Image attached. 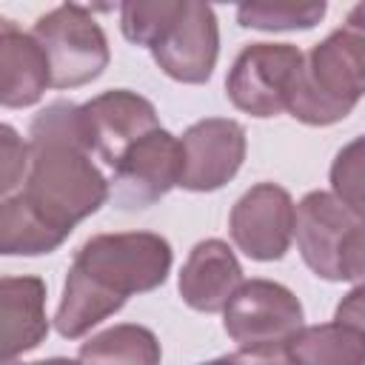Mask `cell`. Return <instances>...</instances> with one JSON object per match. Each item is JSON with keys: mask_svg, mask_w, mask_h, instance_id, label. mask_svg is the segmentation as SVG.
Returning a JSON list of instances; mask_svg holds the SVG:
<instances>
[{"mask_svg": "<svg viewBox=\"0 0 365 365\" xmlns=\"http://www.w3.org/2000/svg\"><path fill=\"white\" fill-rule=\"evenodd\" d=\"M171 245L154 231L97 234L80 245L66 274L54 328L66 339L86 336L117 314L131 294L160 288L171 274Z\"/></svg>", "mask_w": 365, "mask_h": 365, "instance_id": "1", "label": "cell"}, {"mask_svg": "<svg viewBox=\"0 0 365 365\" xmlns=\"http://www.w3.org/2000/svg\"><path fill=\"white\" fill-rule=\"evenodd\" d=\"M29 174L20 197L57 234L68 240L77 222L91 217L111 194V182L91 163L80 106L54 100L29 125Z\"/></svg>", "mask_w": 365, "mask_h": 365, "instance_id": "2", "label": "cell"}, {"mask_svg": "<svg viewBox=\"0 0 365 365\" xmlns=\"http://www.w3.org/2000/svg\"><path fill=\"white\" fill-rule=\"evenodd\" d=\"M365 97V34L336 29L319 40L297 77L288 111L305 125H334Z\"/></svg>", "mask_w": 365, "mask_h": 365, "instance_id": "3", "label": "cell"}, {"mask_svg": "<svg viewBox=\"0 0 365 365\" xmlns=\"http://www.w3.org/2000/svg\"><path fill=\"white\" fill-rule=\"evenodd\" d=\"M31 34L51 66V88H80L97 80L108 60V40L86 6L63 3L37 17Z\"/></svg>", "mask_w": 365, "mask_h": 365, "instance_id": "4", "label": "cell"}, {"mask_svg": "<svg viewBox=\"0 0 365 365\" xmlns=\"http://www.w3.org/2000/svg\"><path fill=\"white\" fill-rule=\"evenodd\" d=\"M302 63L305 54L291 43H251L231 63L225 94L251 117H277L288 111Z\"/></svg>", "mask_w": 365, "mask_h": 365, "instance_id": "5", "label": "cell"}, {"mask_svg": "<svg viewBox=\"0 0 365 365\" xmlns=\"http://www.w3.org/2000/svg\"><path fill=\"white\" fill-rule=\"evenodd\" d=\"M222 328L240 351L285 348L305 325L291 288L274 279H245L222 311Z\"/></svg>", "mask_w": 365, "mask_h": 365, "instance_id": "6", "label": "cell"}, {"mask_svg": "<svg viewBox=\"0 0 365 365\" xmlns=\"http://www.w3.org/2000/svg\"><path fill=\"white\" fill-rule=\"evenodd\" d=\"M297 225V205L277 182L251 185L231 208L228 231L234 245L257 262L282 259L291 248Z\"/></svg>", "mask_w": 365, "mask_h": 365, "instance_id": "7", "label": "cell"}, {"mask_svg": "<svg viewBox=\"0 0 365 365\" xmlns=\"http://www.w3.org/2000/svg\"><path fill=\"white\" fill-rule=\"evenodd\" d=\"M182 180V145L165 128L145 134L114 165L111 197L120 208L137 211L163 200Z\"/></svg>", "mask_w": 365, "mask_h": 365, "instance_id": "8", "label": "cell"}, {"mask_svg": "<svg viewBox=\"0 0 365 365\" xmlns=\"http://www.w3.org/2000/svg\"><path fill=\"white\" fill-rule=\"evenodd\" d=\"M151 57L177 83H205L214 74L220 57V29L214 9L197 0H182L177 17L151 46Z\"/></svg>", "mask_w": 365, "mask_h": 365, "instance_id": "9", "label": "cell"}, {"mask_svg": "<svg viewBox=\"0 0 365 365\" xmlns=\"http://www.w3.org/2000/svg\"><path fill=\"white\" fill-rule=\"evenodd\" d=\"M80 120L91 154H97L111 168L145 134L163 128L151 100L128 88H111L91 97L80 106Z\"/></svg>", "mask_w": 365, "mask_h": 365, "instance_id": "10", "label": "cell"}, {"mask_svg": "<svg viewBox=\"0 0 365 365\" xmlns=\"http://www.w3.org/2000/svg\"><path fill=\"white\" fill-rule=\"evenodd\" d=\"M182 145V180L188 191H217L231 182L245 160V128L231 117H205L185 128Z\"/></svg>", "mask_w": 365, "mask_h": 365, "instance_id": "11", "label": "cell"}, {"mask_svg": "<svg viewBox=\"0 0 365 365\" xmlns=\"http://www.w3.org/2000/svg\"><path fill=\"white\" fill-rule=\"evenodd\" d=\"M356 217L331 191H308L297 202V248L302 262L322 279L339 282V259L348 234L356 228Z\"/></svg>", "mask_w": 365, "mask_h": 365, "instance_id": "12", "label": "cell"}, {"mask_svg": "<svg viewBox=\"0 0 365 365\" xmlns=\"http://www.w3.org/2000/svg\"><path fill=\"white\" fill-rule=\"evenodd\" d=\"M242 265L228 242L202 240L191 248L180 271V297L188 308L200 314L225 311L231 297L242 285Z\"/></svg>", "mask_w": 365, "mask_h": 365, "instance_id": "13", "label": "cell"}, {"mask_svg": "<svg viewBox=\"0 0 365 365\" xmlns=\"http://www.w3.org/2000/svg\"><path fill=\"white\" fill-rule=\"evenodd\" d=\"M51 86V66L31 31H20L11 20H0V103L6 108H29L40 103Z\"/></svg>", "mask_w": 365, "mask_h": 365, "instance_id": "14", "label": "cell"}, {"mask_svg": "<svg viewBox=\"0 0 365 365\" xmlns=\"http://www.w3.org/2000/svg\"><path fill=\"white\" fill-rule=\"evenodd\" d=\"M0 362L9 365L20 354L34 351L48 334L46 282L40 277L0 279Z\"/></svg>", "mask_w": 365, "mask_h": 365, "instance_id": "15", "label": "cell"}, {"mask_svg": "<svg viewBox=\"0 0 365 365\" xmlns=\"http://www.w3.org/2000/svg\"><path fill=\"white\" fill-rule=\"evenodd\" d=\"M80 365H160L163 348L151 328L120 322L80 345Z\"/></svg>", "mask_w": 365, "mask_h": 365, "instance_id": "16", "label": "cell"}, {"mask_svg": "<svg viewBox=\"0 0 365 365\" xmlns=\"http://www.w3.org/2000/svg\"><path fill=\"white\" fill-rule=\"evenodd\" d=\"M288 354L294 365H365V336L334 319L302 328Z\"/></svg>", "mask_w": 365, "mask_h": 365, "instance_id": "17", "label": "cell"}, {"mask_svg": "<svg viewBox=\"0 0 365 365\" xmlns=\"http://www.w3.org/2000/svg\"><path fill=\"white\" fill-rule=\"evenodd\" d=\"M66 242L63 234L48 228L20 194L3 197L0 205V254L6 257H40Z\"/></svg>", "mask_w": 365, "mask_h": 365, "instance_id": "18", "label": "cell"}, {"mask_svg": "<svg viewBox=\"0 0 365 365\" xmlns=\"http://www.w3.org/2000/svg\"><path fill=\"white\" fill-rule=\"evenodd\" d=\"M325 3H242L237 6V23L257 31H297L314 29L325 17Z\"/></svg>", "mask_w": 365, "mask_h": 365, "instance_id": "19", "label": "cell"}, {"mask_svg": "<svg viewBox=\"0 0 365 365\" xmlns=\"http://www.w3.org/2000/svg\"><path fill=\"white\" fill-rule=\"evenodd\" d=\"M182 0H128L120 6V29L123 37L134 46L151 48L168 23L177 17Z\"/></svg>", "mask_w": 365, "mask_h": 365, "instance_id": "20", "label": "cell"}, {"mask_svg": "<svg viewBox=\"0 0 365 365\" xmlns=\"http://www.w3.org/2000/svg\"><path fill=\"white\" fill-rule=\"evenodd\" d=\"M331 194L365 220V134L336 151L331 163Z\"/></svg>", "mask_w": 365, "mask_h": 365, "instance_id": "21", "label": "cell"}, {"mask_svg": "<svg viewBox=\"0 0 365 365\" xmlns=\"http://www.w3.org/2000/svg\"><path fill=\"white\" fill-rule=\"evenodd\" d=\"M0 157H3V165H0V191H3V197H11V191L26 182L29 163H31L29 143H23L11 125H3L0 128Z\"/></svg>", "mask_w": 365, "mask_h": 365, "instance_id": "22", "label": "cell"}, {"mask_svg": "<svg viewBox=\"0 0 365 365\" xmlns=\"http://www.w3.org/2000/svg\"><path fill=\"white\" fill-rule=\"evenodd\" d=\"M342 279L354 285H365V220H359L345 240L339 259V282Z\"/></svg>", "mask_w": 365, "mask_h": 365, "instance_id": "23", "label": "cell"}, {"mask_svg": "<svg viewBox=\"0 0 365 365\" xmlns=\"http://www.w3.org/2000/svg\"><path fill=\"white\" fill-rule=\"evenodd\" d=\"M336 322L359 331L365 336V285H354L336 305V314H334Z\"/></svg>", "mask_w": 365, "mask_h": 365, "instance_id": "24", "label": "cell"}, {"mask_svg": "<svg viewBox=\"0 0 365 365\" xmlns=\"http://www.w3.org/2000/svg\"><path fill=\"white\" fill-rule=\"evenodd\" d=\"M242 365H294L288 345L285 348H257V351H237Z\"/></svg>", "mask_w": 365, "mask_h": 365, "instance_id": "25", "label": "cell"}, {"mask_svg": "<svg viewBox=\"0 0 365 365\" xmlns=\"http://www.w3.org/2000/svg\"><path fill=\"white\" fill-rule=\"evenodd\" d=\"M348 29L365 34V3H356V6L348 11Z\"/></svg>", "mask_w": 365, "mask_h": 365, "instance_id": "26", "label": "cell"}, {"mask_svg": "<svg viewBox=\"0 0 365 365\" xmlns=\"http://www.w3.org/2000/svg\"><path fill=\"white\" fill-rule=\"evenodd\" d=\"M9 365H80V359H68V356H51V359H40V362H9Z\"/></svg>", "mask_w": 365, "mask_h": 365, "instance_id": "27", "label": "cell"}, {"mask_svg": "<svg viewBox=\"0 0 365 365\" xmlns=\"http://www.w3.org/2000/svg\"><path fill=\"white\" fill-rule=\"evenodd\" d=\"M202 365H242L240 362V354H225V356H217V359H208Z\"/></svg>", "mask_w": 365, "mask_h": 365, "instance_id": "28", "label": "cell"}]
</instances>
